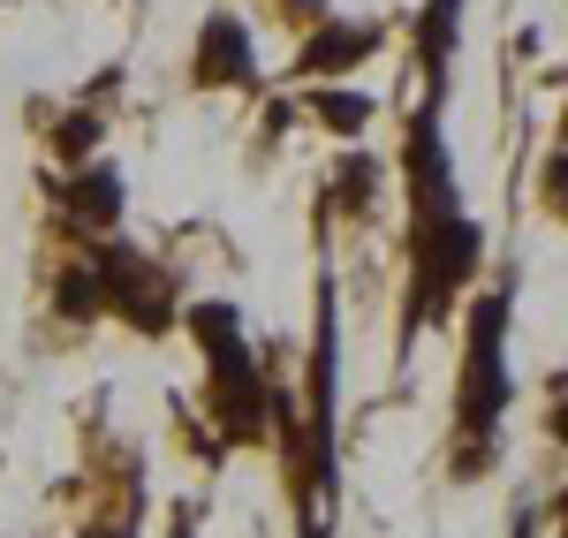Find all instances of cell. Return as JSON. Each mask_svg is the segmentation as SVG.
Listing matches in <instances>:
<instances>
[{
  "label": "cell",
  "mask_w": 568,
  "mask_h": 538,
  "mask_svg": "<svg viewBox=\"0 0 568 538\" xmlns=\"http://www.w3.org/2000/svg\"><path fill=\"white\" fill-rule=\"evenodd\" d=\"M508 296H478L470 312V349H463V395H455V433H463V470L493 463V425L508 409Z\"/></svg>",
  "instance_id": "6da1fadb"
},
{
  "label": "cell",
  "mask_w": 568,
  "mask_h": 538,
  "mask_svg": "<svg viewBox=\"0 0 568 538\" xmlns=\"http://www.w3.org/2000/svg\"><path fill=\"white\" fill-rule=\"evenodd\" d=\"M190 334H197V349L213 357L220 425H227L235 440H258V425H265V387H258V364H251V349H243V318H235V304H197V312H190Z\"/></svg>",
  "instance_id": "7a4b0ae2"
},
{
  "label": "cell",
  "mask_w": 568,
  "mask_h": 538,
  "mask_svg": "<svg viewBox=\"0 0 568 538\" xmlns=\"http://www.w3.org/2000/svg\"><path fill=\"white\" fill-rule=\"evenodd\" d=\"M91 273H99L106 312H122L130 326H144V334L168 326V312H175V281L152 266L144 251H130V243H99V251H91Z\"/></svg>",
  "instance_id": "3957f363"
},
{
  "label": "cell",
  "mask_w": 568,
  "mask_h": 538,
  "mask_svg": "<svg viewBox=\"0 0 568 538\" xmlns=\"http://www.w3.org/2000/svg\"><path fill=\"white\" fill-rule=\"evenodd\" d=\"M190 77L197 84H258V53H251V31L235 23V8L205 16V31L190 45Z\"/></svg>",
  "instance_id": "277c9868"
},
{
  "label": "cell",
  "mask_w": 568,
  "mask_h": 538,
  "mask_svg": "<svg viewBox=\"0 0 568 538\" xmlns=\"http://www.w3.org/2000/svg\"><path fill=\"white\" fill-rule=\"evenodd\" d=\"M372 45H379V23H334V16H318V31L296 45V77H342Z\"/></svg>",
  "instance_id": "5b68a950"
},
{
  "label": "cell",
  "mask_w": 568,
  "mask_h": 538,
  "mask_svg": "<svg viewBox=\"0 0 568 538\" xmlns=\"http://www.w3.org/2000/svg\"><path fill=\"white\" fill-rule=\"evenodd\" d=\"M61 213L84 221V227H114V221H122V168H114V160L77 168V175L61 182Z\"/></svg>",
  "instance_id": "8992f818"
},
{
  "label": "cell",
  "mask_w": 568,
  "mask_h": 538,
  "mask_svg": "<svg viewBox=\"0 0 568 538\" xmlns=\"http://www.w3.org/2000/svg\"><path fill=\"white\" fill-rule=\"evenodd\" d=\"M311 114H318V122H334V136H364L372 99H364V91H311Z\"/></svg>",
  "instance_id": "52a82bcc"
}]
</instances>
